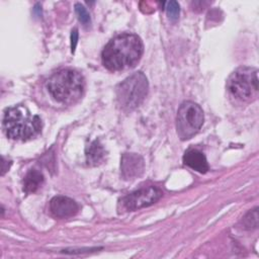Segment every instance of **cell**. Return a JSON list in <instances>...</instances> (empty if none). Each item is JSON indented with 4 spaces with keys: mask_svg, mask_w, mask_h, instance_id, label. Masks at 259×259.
<instances>
[{
    "mask_svg": "<svg viewBox=\"0 0 259 259\" xmlns=\"http://www.w3.org/2000/svg\"><path fill=\"white\" fill-rule=\"evenodd\" d=\"M143 51L140 36L135 33H121L111 38L102 50V64L109 71L126 70L136 66Z\"/></svg>",
    "mask_w": 259,
    "mask_h": 259,
    "instance_id": "obj_1",
    "label": "cell"
},
{
    "mask_svg": "<svg viewBox=\"0 0 259 259\" xmlns=\"http://www.w3.org/2000/svg\"><path fill=\"white\" fill-rule=\"evenodd\" d=\"M3 130L12 140L26 141L40 133L41 119L21 104L9 107L3 116Z\"/></svg>",
    "mask_w": 259,
    "mask_h": 259,
    "instance_id": "obj_2",
    "label": "cell"
},
{
    "mask_svg": "<svg viewBox=\"0 0 259 259\" xmlns=\"http://www.w3.org/2000/svg\"><path fill=\"white\" fill-rule=\"evenodd\" d=\"M47 88L51 96L58 102L72 104L81 98L85 88V81L78 71L63 69L49 78Z\"/></svg>",
    "mask_w": 259,
    "mask_h": 259,
    "instance_id": "obj_3",
    "label": "cell"
},
{
    "mask_svg": "<svg viewBox=\"0 0 259 259\" xmlns=\"http://www.w3.org/2000/svg\"><path fill=\"white\" fill-rule=\"evenodd\" d=\"M149 83L143 72H135L116 86V101L122 110L137 108L148 94Z\"/></svg>",
    "mask_w": 259,
    "mask_h": 259,
    "instance_id": "obj_4",
    "label": "cell"
},
{
    "mask_svg": "<svg viewBox=\"0 0 259 259\" xmlns=\"http://www.w3.org/2000/svg\"><path fill=\"white\" fill-rule=\"evenodd\" d=\"M230 94L240 101H251L258 94V70L252 67H240L227 80Z\"/></svg>",
    "mask_w": 259,
    "mask_h": 259,
    "instance_id": "obj_5",
    "label": "cell"
},
{
    "mask_svg": "<svg viewBox=\"0 0 259 259\" xmlns=\"http://www.w3.org/2000/svg\"><path fill=\"white\" fill-rule=\"evenodd\" d=\"M204 115L201 107L193 101H184L177 110L176 127L181 140H188L198 133Z\"/></svg>",
    "mask_w": 259,
    "mask_h": 259,
    "instance_id": "obj_6",
    "label": "cell"
},
{
    "mask_svg": "<svg viewBox=\"0 0 259 259\" xmlns=\"http://www.w3.org/2000/svg\"><path fill=\"white\" fill-rule=\"evenodd\" d=\"M163 195L162 190L157 186H147L131 192L121 199L123 208L126 210L140 209L157 202Z\"/></svg>",
    "mask_w": 259,
    "mask_h": 259,
    "instance_id": "obj_7",
    "label": "cell"
},
{
    "mask_svg": "<svg viewBox=\"0 0 259 259\" xmlns=\"http://www.w3.org/2000/svg\"><path fill=\"white\" fill-rule=\"evenodd\" d=\"M144 159L141 155L135 153H124L120 160L121 176L125 180H132L140 177L144 173Z\"/></svg>",
    "mask_w": 259,
    "mask_h": 259,
    "instance_id": "obj_8",
    "label": "cell"
},
{
    "mask_svg": "<svg viewBox=\"0 0 259 259\" xmlns=\"http://www.w3.org/2000/svg\"><path fill=\"white\" fill-rule=\"evenodd\" d=\"M50 210L55 217L66 219L75 215L79 210V205L70 197L58 195L50 201Z\"/></svg>",
    "mask_w": 259,
    "mask_h": 259,
    "instance_id": "obj_9",
    "label": "cell"
},
{
    "mask_svg": "<svg viewBox=\"0 0 259 259\" xmlns=\"http://www.w3.org/2000/svg\"><path fill=\"white\" fill-rule=\"evenodd\" d=\"M183 162L186 166L199 173H205L208 170L204 154L197 149H188L183 155Z\"/></svg>",
    "mask_w": 259,
    "mask_h": 259,
    "instance_id": "obj_10",
    "label": "cell"
},
{
    "mask_svg": "<svg viewBox=\"0 0 259 259\" xmlns=\"http://www.w3.org/2000/svg\"><path fill=\"white\" fill-rule=\"evenodd\" d=\"M86 162L90 166L99 165L105 158V150L99 141H93L85 151Z\"/></svg>",
    "mask_w": 259,
    "mask_h": 259,
    "instance_id": "obj_11",
    "label": "cell"
},
{
    "mask_svg": "<svg viewBox=\"0 0 259 259\" xmlns=\"http://www.w3.org/2000/svg\"><path fill=\"white\" fill-rule=\"evenodd\" d=\"M44 183V175L37 169H30L23 178V191L33 193L40 188Z\"/></svg>",
    "mask_w": 259,
    "mask_h": 259,
    "instance_id": "obj_12",
    "label": "cell"
},
{
    "mask_svg": "<svg viewBox=\"0 0 259 259\" xmlns=\"http://www.w3.org/2000/svg\"><path fill=\"white\" fill-rule=\"evenodd\" d=\"M242 224L245 229L251 230V229H256L258 226V211L257 207L254 209L250 210L242 220Z\"/></svg>",
    "mask_w": 259,
    "mask_h": 259,
    "instance_id": "obj_13",
    "label": "cell"
},
{
    "mask_svg": "<svg viewBox=\"0 0 259 259\" xmlns=\"http://www.w3.org/2000/svg\"><path fill=\"white\" fill-rule=\"evenodd\" d=\"M75 12L78 16V19L80 22L83 23V25L87 26L91 23V18H90V14L87 11V9L80 3L75 4Z\"/></svg>",
    "mask_w": 259,
    "mask_h": 259,
    "instance_id": "obj_14",
    "label": "cell"
},
{
    "mask_svg": "<svg viewBox=\"0 0 259 259\" xmlns=\"http://www.w3.org/2000/svg\"><path fill=\"white\" fill-rule=\"evenodd\" d=\"M166 11L167 15L169 16L170 19L176 20L179 17V12H180V7L178 2L176 1H169L166 3Z\"/></svg>",
    "mask_w": 259,
    "mask_h": 259,
    "instance_id": "obj_15",
    "label": "cell"
},
{
    "mask_svg": "<svg viewBox=\"0 0 259 259\" xmlns=\"http://www.w3.org/2000/svg\"><path fill=\"white\" fill-rule=\"evenodd\" d=\"M77 40H78V29L74 28L72 30V33H71V49H72L73 53L75 51V48H76V45H77Z\"/></svg>",
    "mask_w": 259,
    "mask_h": 259,
    "instance_id": "obj_16",
    "label": "cell"
}]
</instances>
